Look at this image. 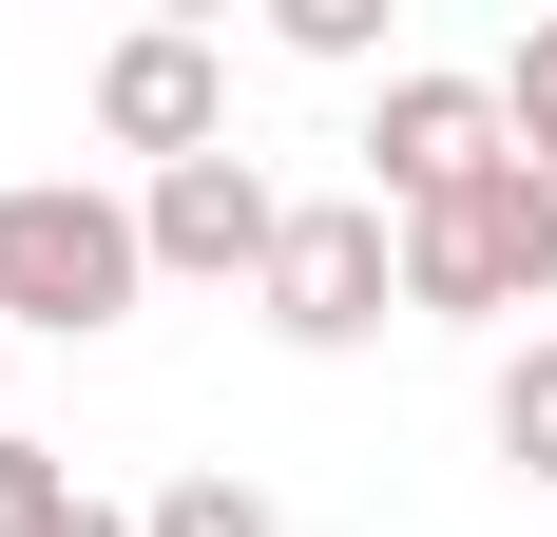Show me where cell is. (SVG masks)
<instances>
[{"instance_id":"obj_1","label":"cell","mask_w":557,"mask_h":537,"mask_svg":"<svg viewBox=\"0 0 557 537\" xmlns=\"http://www.w3.org/2000/svg\"><path fill=\"white\" fill-rule=\"evenodd\" d=\"M135 288H154L135 192H97V173H20V192H0V326L97 346V326H135Z\"/></svg>"},{"instance_id":"obj_2","label":"cell","mask_w":557,"mask_h":537,"mask_svg":"<svg viewBox=\"0 0 557 537\" xmlns=\"http://www.w3.org/2000/svg\"><path fill=\"white\" fill-rule=\"evenodd\" d=\"M404 308H423V326H519V308H557V173L500 154V173H461L443 212H404Z\"/></svg>"},{"instance_id":"obj_3","label":"cell","mask_w":557,"mask_h":537,"mask_svg":"<svg viewBox=\"0 0 557 537\" xmlns=\"http://www.w3.org/2000/svg\"><path fill=\"white\" fill-rule=\"evenodd\" d=\"M250 308L327 365V346H385V308H404V212L385 192H288V250H270V288Z\"/></svg>"},{"instance_id":"obj_4","label":"cell","mask_w":557,"mask_h":537,"mask_svg":"<svg viewBox=\"0 0 557 537\" xmlns=\"http://www.w3.org/2000/svg\"><path fill=\"white\" fill-rule=\"evenodd\" d=\"M519 135H500V77H443V58H404L385 97H366V192L385 212H443L461 173H500Z\"/></svg>"},{"instance_id":"obj_5","label":"cell","mask_w":557,"mask_h":537,"mask_svg":"<svg viewBox=\"0 0 557 537\" xmlns=\"http://www.w3.org/2000/svg\"><path fill=\"white\" fill-rule=\"evenodd\" d=\"M97 135L135 173H193V154H231V58L193 39V20H135V39L97 58Z\"/></svg>"},{"instance_id":"obj_6","label":"cell","mask_w":557,"mask_h":537,"mask_svg":"<svg viewBox=\"0 0 557 537\" xmlns=\"http://www.w3.org/2000/svg\"><path fill=\"white\" fill-rule=\"evenodd\" d=\"M135 230H154V268H173V288H270L288 192H270L250 154H193V173H135Z\"/></svg>"},{"instance_id":"obj_7","label":"cell","mask_w":557,"mask_h":537,"mask_svg":"<svg viewBox=\"0 0 557 537\" xmlns=\"http://www.w3.org/2000/svg\"><path fill=\"white\" fill-rule=\"evenodd\" d=\"M481 423H500V461H519V480H557V326H519V346H500Z\"/></svg>"},{"instance_id":"obj_8","label":"cell","mask_w":557,"mask_h":537,"mask_svg":"<svg viewBox=\"0 0 557 537\" xmlns=\"http://www.w3.org/2000/svg\"><path fill=\"white\" fill-rule=\"evenodd\" d=\"M135 537H288V519L231 480V461H193V480H154V499H135Z\"/></svg>"},{"instance_id":"obj_9","label":"cell","mask_w":557,"mask_h":537,"mask_svg":"<svg viewBox=\"0 0 557 537\" xmlns=\"http://www.w3.org/2000/svg\"><path fill=\"white\" fill-rule=\"evenodd\" d=\"M58 519H77V461H58V441H20V423H0V537H58Z\"/></svg>"},{"instance_id":"obj_10","label":"cell","mask_w":557,"mask_h":537,"mask_svg":"<svg viewBox=\"0 0 557 537\" xmlns=\"http://www.w3.org/2000/svg\"><path fill=\"white\" fill-rule=\"evenodd\" d=\"M500 135H519V154H539V173H557V20H539V39H519V58H500Z\"/></svg>"},{"instance_id":"obj_11","label":"cell","mask_w":557,"mask_h":537,"mask_svg":"<svg viewBox=\"0 0 557 537\" xmlns=\"http://www.w3.org/2000/svg\"><path fill=\"white\" fill-rule=\"evenodd\" d=\"M288 58H327V77H346V58H385V0H288Z\"/></svg>"},{"instance_id":"obj_12","label":"cell","mask_w":557,"mask_h":537,"mask_svg":"<svg viewBox=\"0 0 557 537\" xmlns=\"http://www.w3.org/2000/svg\"><path fill=\"white\" fill-rule=\"evenodd\" d=\"M58 537H135V519H115V499H97V480H77V519H58Z\"/></svg>"}]
</instances>
